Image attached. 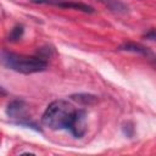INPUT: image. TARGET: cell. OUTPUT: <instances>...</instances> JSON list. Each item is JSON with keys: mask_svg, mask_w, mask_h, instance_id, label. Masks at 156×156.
I'll list each match as a JSON object with an SVG mask.
<instances>
[{"mask_svg": "<svg viewBox=\"0 0 156 156\" xmlns=\"http://www.w3.org/2000/svg\"><path fill=\"white\" fill-rule=\"evenodd\" d=\"M78 108H74L71 102L63 99L55 100L48 105L43 116L41 123L54 130L69 129Z\"/></svg>", "mask_w": 156, "mask_h": 156, "instance_id": "obj_1", "label": "cell"}, {"mask_svg": "<svg viewBox=\"0 0 156 156\" xmlns=\"http://www.w3.org/2000/svg\"><path fill=\"white\" fill-rule=\"evenodd\" d=\"M1 63L4 67L23 74L38 73L48 68V61L41 56H27L7 50L1 52Z\"/></svg>", "mask_w": 156, "mask_h": 156, "instance_id": "obj_2", "label": "cell"}, {"mask_svg": "<svg viewBox=\"0 0 156 156\" xmlns=\"http://www.w3.org/2000/svg\"><path fill=\"white\" fill-rule=\"evenodd\" d=\"M6 113L10 117V119L20 126L28 127V128H34L37 130H40L37 124L30 119L27 112V104L22 99H13L7 104Z\"/></svg>", "mask_w": 156, "mask_h": 156, "instance_id": "obj_3", "label": "cell"}, {"mask_svg": "<svg viewBox=\"0 0 156 156\" xmlns=\"http://www.w3.org/2000/svg\"><path fill=\"white\" fill-rule=\"evenodd\" d=\"M33 4H40V5H52L62 9H68V10H76L80 11L84 13H94L95 9L90 5L83 4V2H76V1H61V0H30Z\"/></svg>", "mask_w": 156, "mask_h": 156, "instance_id": "obj_4", "label": "cell"}, {"mask_svg": "<svg viewBox=\"0 0 156 156\" xmlns=\"http://www.w3.org/2000/svg\"><path fill=\"white\" fill-rule=\"evenodd\" d=\"M118 50H119V51H127V52H133V54L141 55V56L146 57L147 60L152 61V62L156 65V54H154L149 48H146V46H144V45H141V44L132 43V41L123 43L122 45L118 46Z\"/></svg>", "mask_w": 156, "mask_h": 156, "instance_id": "obj_5", "label": "cell"}, {"mask_svg": "<svg viewBox=\"0 0 156 156\" xmlns=\"http://www.w3.org/2000/svg\"><path fill=\"white\" fill-rule=\"evenodd\" d=\"M69 133L74 138H82L87 132V112L83 108H78L76 117L69 127Z\"/></svg>", "mask_w": 156, "mask_h": 156, "instance_id": "obj_6", "label": "cell"}, {"mask_svg": "<svg viewBox=\"0 0 156 156\" xmlns=\"http://www.w3.org/2000/svg\"><path fill=\"white\" fill-rule=\"evenodd\" d=\"M98 1L101 2L110 11L116 12V13H127L129 11V7L119 0H98Z\"/></svg>", "mask_w": 156, "mask_h": 156, "instance_id": "obj_7", "label": "cell"}, {"mask_svg": "<svg viewBox=\"0 0 156 156\" xmlns=\"http://www.w3.org/2000/svg\"><path fill=\"white\" fill-rule=\"evenodd\" d=\"M72 101H76L80 105H93L98 102V96L88 93H78V94H72L69 96Z\"/></svg>", "mask_w": 156, "mask_h": 156, "instance_id": "obj_8", "label": "cell"}, {"mask_svg": "<svg viewBox=\"0 0 156 156\" xmlns=\"http://www.w3.org/2000/svg\"><path fill=\"white\" fill-rule=\"evenodd\" d=\"M23 33H24V27H23L22 24L15 26V27L10 30V33H9V35H7V41H11V43L18 41V40L22 38Z\"/></svg>", "mask_w": 156, "mask_h": 156, "instance_id": "obj_9", "label": "cell"}, {"mask_svg": "<svg viewBox=\"0 0 156 156\" xmlns=\"http://www.w3.org/2000/svg\"><path fill=\"white\" fill-rule=\"evenodd\" d=\"M143 38L146 39V40H150V41H155L156 43V28H152V29H149L147 32H145L143 34Z\"/></svg>", "mask_w": 156, "mask_h": 156, "instance_id": "obj_10", "label": "cell"}, {"mask_svg": "<svg viewBox=\"0 0 156 156\" xmlns=\"http://www.w3.org/2000/svg\"><path fill=\"white\" fill-rule=\"evenodd\" d=\"M122 130H123V133H124L127 136H129V138H132V136L134 135V127H133L132 123H126V124H123Z\"/></svg>", "mask_w": 156, "mask_h": 156, "instance_id": "obj_11", "label": "cell"}]
</instances>
